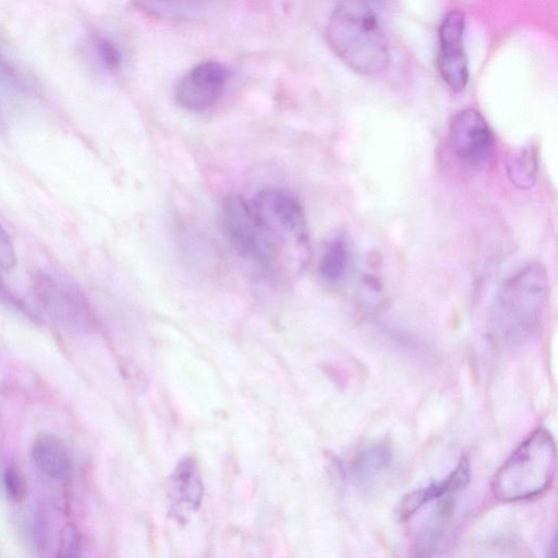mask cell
<instances>
[{"label": "cell", "mask_w": 558, "mask_h": 558, "mask_svg": "<svg viewBox=\"0 0 558 558\" xmlns=\"http://www.w3.org/2000/svg\"><path fill=\"white\" fill-rule=\"evenodd\" d=\"M326 39L335 54L357 73L374 75L389 63L387 35L369 2H339L329 16Z\"/></svg>", "instance_id": "3957f363"}, {"label": "cell", "mask_w": 558, "mask_h": 558, "mask_svg": "<svg viewBox=\"0 0 558 558\" xmlns=\"http://www.w3.org/2000/svg\"><path fill=\"white\" fill-rule=\"evenodd\" d=\"M251 205L257 227L256 258L271 268H301L310 256V235L299 199L286 189L267 187Z\"/></svg>", "instance_id": "6da1fadb"}, {"label": "cell", "mask_w": 558, "mask_h": 558, "mask_svg": "<svg viewBox=\"0 0 558 558\" xmlns=\"http://www.w3.org/2000/svg\"><path fill=\"white\" fill-rule=\"evenodd\" d=\"M3 484L9 499L14 504H21L27 493L26 481L20 469L9 465L3 473Z\"/></svg>", "instance_id": "d6986e66"}, {"label": "cell", "mask_w": 558, "mask_h": 558, "mask_svg": "<svg viewBox=\"0 0 558 558\" xmlns=\"http://www.w3.org/2000/svg\"><path fill=\"white\" fill-rule=\"evenodd\" d=\"M16 263V255L13 243L0 223V293L2 298H7L9 301H13V298L9 295L4 287L2 286V275L9 272Z\"/></svg>", "instance_id": "ac0fdd59"}, {"label": "cell", "mask_w": 558, "mask_h": 558, "mask_svg": "<svg viewBox=\"0 0 558 558\" xmlns=\"http://www.w3.org/2000/svg\"><path fill=\"white\" fill-rule=\"evenodd\" d=\"M470 462L466 457H462L457 466L444 481L432 484L425 488L415 489L403 496L400 505L398 506V515L400 520H408L420 508L433 500L465 488L470 483Z\"/></svg>", "instance_id": "30bf717a"}, {"label": "cell", "mask_w": 558, "mask_h": 558, "mask_svg": "<svg viewBox=\"0 0 558 558\" xmlns=\"http://www.w3.org/2000/svg\"><path fill=\"white\" fill-rule=\"evenodd\" d=\"M35 298L46 315L61 329L74 335L93 333L96 315L83 291L69 280L46 271L34 276Z\"/></svg>", "instance_id": "5b68a950"}, {"label": "cell", "mask_w": 558, "mask_h": 558, "mask_svg": "<svg viewBox=\"0 0 558 558\" xmlns=\"http://www.w3.org/2000/svg\"><path fill=\"white\" fill-rule=\"evenodd\" d=\"M391 461L389 448L383 444H373L362 449L352 465L356 481L367 483L385 471Z\"/></svg>", "instance_id": "5bb4252c"}, {"label": "cell", "mask_w": 558, "mask_h": 558, "mask_svg": "<svg viewBox=\"0 0 558 558\" xmlns=\"http://www.w3.org/2000/svg\"><path fill=\"white\" fill-rule=\"evenodd\" d=\"M557 450L545 428L532 432L499 468L492 482L494 496L502 501L535 497L554 482Z\"/></svg>", "instance_id": "277c9868"}, {"label": "cell", "mask_w": 558, "mask_h": 558, "mask_svg": "<svg viewBox=\"0 0 558 558\" xmlns=\"http://www.w3.org/2000/svg\"><path fill=\"white\" fill-rule=\"evenodd\" d=\"M57 558H81L80 537L72 525H68L62 532Z\"/></svg>", "instance_id": "44dd1931"}, {"label": "cell", "mask_w": 558, "mask_h": 558, "mask_svg": "<svg viewBox=\"0 0 558 558\" xmlns=\"http://www.w3.org/2000/svg\"><path fill=\"white\" fill-rule=\"evenodd\" d=\"M37 469L54 481H65L71 472V459L64 442L56 435L43 433L35 437L31 448Z\"/></svg>", "instance_id": "7c38bea8"}, {"label": "cell", "mask_w": 558, "mask_h": 558, "mask_svg": "<svg viewBox=\"0 0 558 558\" xmlns=\"http://www.w3.org/2000/svg\"><path fill=\"white\" fill-rule=\"evenodd\" d=\"M4 124V121H3V118H2V113L0 111V129L3 126Z\"/></svg>", "instance_id": "603a6c76"}, {"label": "cell", "mask_w": 558, "mask_h": 558, "mask_svg": "<svg viewBox=\"0 0 558 558\" xmlns=\"http://www.w3.org/2000/svg\"><path fill=\"white\" fill-rule=\"evenodd\" d=\"M454 508L450 495L438 498L427 520L417 531L414 539V558H430L439 543L444 530L450 520Z\"/></svg>", "instance_id": "4fadbf2b"}, {"label": "cell", "mask_w": 558, "mask_h": 558, "mask_svg": "<svg viewBox=\"0 0 558 558\" xmlns=\"http://www.w3.org/2000/svg\"><path fill=\"white\" fill-rule=\"evenodd\" d=\"M92 48L98 62L107 70H118L122 63V52L110 37L97 35L92 38Z\"/></svg>", "instance_id": "e0dca14e"}, {"label": "cell", "mask_w": 558, "mask_h": 558, "mask_svg": "<svg viewBox=\"0 0 558 558\" xmlns=\"http://www.w3.org/2000/svg\"><path fill=\"white\" fill-rule=\"evenodd\" d=\"M229 70L218 61H204L193 66L180 80L175 100L184 109L201 112L213 107L222 96Z\"/></svg>", "instance_id": "52a82bcc"}, {"label": "cell", "mask_w": 558, "mask_h": 558, "mask_svg": "<svg viewBox=\"0 0 558 558\" xmlns=\"http://www.w3.org/2000/svg\"><path fill=\"white\" fill-rule=\"evenodd\" d=\"M349 258V248L344 240L330 241L319 260L320 276L328 282H338L348 270Z\"/></svg>", "instance_id": "2e32d148"}, {"label": "cell", "mask_w": 558, "mask_h": 558, "mask_svg": "<svg viewBox=\"0 0 558 558\" xmlns=\"http://www.w3.org/2000/svg\"><path fill=\"white\" fill-rule=\"evenodd\" d=\"M548 296V276L541 264H529L507 279L489 311L488 335L493 343L513 348L530 340L542 324Z\"/></svg>", "instance_id": "7a4b0ae2"}, {"label": "cell", "mask_w": 558, "mask_h": 558, "mask_svg": "<svg viewBox=\"0 0 558 558\" xmlns=\"http://www.w3.org/2000/svg\"><path fill=\"white\" fill-rule=\"evenodd\" d=\"M449 143L461 161L475 168L486 166L495 148L494 134L486 119L474 108L461 109L452 117Z\"/></svg>", "instance_id": "8992f818"}, {"label": "cell", "mask_w": 558, "mask_h": 558, "mask_svg": "<svg viewBox=\"0 0 558 558\" xmlns=\"http://www.w3.org/2000/svg\"><path fill=\"white\" fill-rule=\"evenodd\" d=\"M465 28L464 12L450 10L438 28V71L446 84L453 90H462L469 81L468 59L463 48Z\"/></svg>", "instance_id": "ba28073f"}, {"label": "cell", "mask_w": 558, "mask_h": 558, "mask_svg": "<svg viewBox=\"0 0 558 558\" xmlns=\"http://www.w3.org/2000/svg\"><path fill=\"white\" fill-rule=\"evenodd\" d=\"M225 233L232 247L244 257L257 253V227L251 203L239 194L228 195L221 204Z\"/></svg>", "instance_id": "9c48e42d"}, {"label": "cell", "mask_w": 558, "mask_h": 558, "mask_svg": "<svg viewBox=\"0 0 558 558\" xmlns=\"http://www.w3.org/2000/svg\"><path fill=\"white\" fill-rule=\"evenodd\" d=\"M170 497L177 506L195 511L204 496V484L196 460L184 457L173 469L169 478Z\"/></svg>", "instance_id": "8fae6325"}, {"label": "cell", "mask_w": 558, "mask_h": 558, "mask_svg": "<svg viewBox=\"0 0 558 558\" xmlns=\"http://www.w3.org/2000/svg\"><path fill=\"white\" fill-rule=\"evenodd\" d=\"M0 85L13 94H24L28 92L21 73L0 51Z\"/></svg>", "instance_id": "ffe728a7"}, {"label": "cell", "mask_w": 558, "mask_h": 558, "mask_svg": "<svg viewBox=\"0 0 558 558\" xmlns=\"http://www.w3.org/2000/svg\"><path fill=\"white\" fill-rule=\"evenodd\" d=\"M507 172L510 181L519 189L534 185L537 174V158L532 146L523 147L508 157Z\"/></svg>", "instance_id": "9a60e30c"}, {"label": "cell", "mask_w": 558, "mask_h": 558, "mask_svg": "<svg viewBox=\"0 0 558 558\" xmlns=\"http://www.w3.org/2000/svg\"><path fill=\"white\" fill-rule=\"evenodd\" d=\"M547 558H557L556 538L554 537L548 549Z\"/></svg>", "instance_id": "7402d4cb"}]
</instances>
